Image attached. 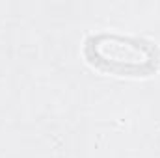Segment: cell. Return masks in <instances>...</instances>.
I'll use <instances>...</instances> for the list:
<instances>
[{"label":"cell","instance_id":"obj_1","mask_svg":"<svg viewBox=\"0 0 160 158\" xmlns=\"http://www.w3.org/2000/svg\"><path fill=\"white\" fill-rule=\"evenodd\" d=\"M95 58L101 63H106L112 69L121 71H142L143 67L151 65L153 54L145 45H140L136 41H128L123 37L104 36L93 41Z\"/></svg>","mask_w":160,"mask_h":158}]
</instances>
